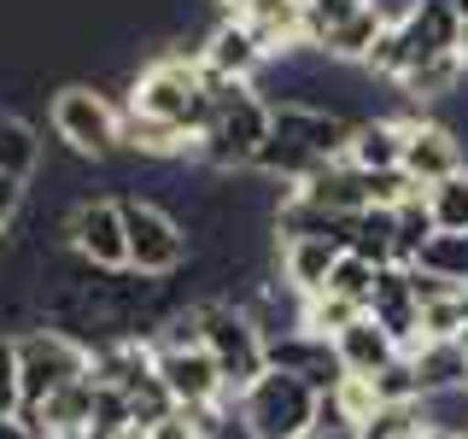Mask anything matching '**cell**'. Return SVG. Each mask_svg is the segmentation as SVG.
<instances>
[{"instance_id": "obj_29", "label": "cell", "mask_w": 468, "mask_h": 439, "mask_svg": "<svg viewBox=\"0 0 468 439\" xmlns=\"http://www.w3.org/2000/svg\"><path fill=\"white\" fill-rule=\"evenodd\" d=\"M187 416H194L199 439H258L252 428H246V416L234 410V399H223V404H205V410H187Z\"/></svg>"}, {"instance_id": "obj_3", "label": "cell", "mask_w": 468, "mask_h": 439, "mask_svg": "<svg viewBox=\"0 0 468 439\" xmlns=\"http://www.w3.org/2000/svg\"><path fill=\"white\" fill-rule=\"evenodd\" d=\"M205 106H211V77H205L199 53H165V59H153V65L135 77V88H129V112L158 117V123L182 129L187 141L199 135Z\"/></svg>"}, {"instance_id": "obj_36", "label": "cell", "mask_w": 468, "mask_h": 439, "mask_svg": "<svg viewBox=\"0 0 468 439\" xmlns=\"http://www.w3.org/2000/svg\"><path fill=\"white\" fill-rule=\"evenodd\" d=\"M41 439H82V434H41Z\"/></svg>"}, {"instance_id": "obj_25", "label": "cell", "mask_w": 468, "mask_h": 439, "mask_svg": "<svg viewBox=\"0 0 468 439\" xmlns=\"http://www.w3.org/2000/svg\"><path fill=\"white\" fill-rule=\"evenodd\" d=\"M387 270V263H369L357 252H340V263L328 270V293H346V299H357L363 311H369V293H375V275Z\"/></svg>"}, {"instance_id": "obj_23", "label": "cell", "mask_w": 468, "mask_h": 439, "mask_svg": "<svg viewBox=\"0 0 468 439\" xmlns=\"http://www.w3.org/2000/svg\"><path fill=\"white\" fill-rule=\"evenodd\" d=\"M421 199H428V217H433L439 234H463L468 229V170L445 176V182H433V187H421Z\"/></svg>"}, {"instance_id": "obj_37", "label": "cell", "mask_w": 468, "mask_h": 439, "mask_svg": "<svg viewBox=\"0 0 468 439\" xmlns=\"http://www.w3.org/2000/svg\"><path fill=\"white\" fill-rule=\"evenodd\" d=\"M0 246H6V223H0Z\"/></svg>"}, {"instance_id": "obj_28", "label": "cell", "mask_w": 468, "mask_h": 439, "mask_svg": "<svg viewBox=\"0 0 468 439\" xmlns=\"http://www.w3.org/2000/svg\"><path fill=\"white\" fill-rule=\"evenodd\" d=\"M369 387H375V399H380V404H421L416 369H410V358H404V351H399V358H392L380 375H369Z\"/></svg>"}, {"instance_id": "obj_5", "label": "cell", "mask_w": 468, "mask_h": 439, "mask_svg": "<svg viewBox=\"0 0 468 439\" xmlns=\"http://www.w3.org/2000/svg\"><path fill=\"white\" fill-rule=\"evenodd\" d=\"M18 340V387H24V410H36L41 399H53L58 387H70V380L88 375V346L70 340L65 328H53V322H36V328H18L12 334Z\"/></svg>"}, {"instance_id": "obj_32", "label": "cell", "mask_w": 468, "mask_h": 439, "mask_svg": "<svg viewBox=\"0 0 468 439\" xmlns=\"http://www.w3.org/2000/svg\"><path fill=\"white\" fill-rule=\"evenodd\" d=\"M24 199H29V182H18V176L0 170V223H6V229H12V217L24 211Z\"/></svg>"}, {"instance_id": "obj_35", "label": "cell", "mask_w": 468, "mask_h": 439, "mask_svg": "<svg viewBox=\"0 0 468 439\" xmlns=\"http://www.w3.org/2000/svg\"><path fill=\"white\" fill-rule=\"evenodd\" d=\"M457 59L468 65V12H463V24H457Z\"/></svg>"}, {"instance_id": "obj_27", "label": "cell", "mask_w": 468, "mask_h": 439, "mask_svg": "<svg viewBox=\"0 0 468 439\" xmlns=\"http://www.w3.org/2000/svg\"><path fill=\"white\" fill-rule=\"evenodd\" d=\"M457 334H463V293L421 299V340H457Z\"/></svg>"}, {"instance_id": "obj_12", "label": "cell", "mask_w": 468, "mask_h": 439, "mask_svg": "<svg viewBox=\"0 0 468 439\" xmlns=\"http://www.w3.org/2000/svg\"><path fill=\"white\" fill-rule=\"evenodd\" d=\"M263 363H270V369L299 375L304 387H316V392H334L346 380L340 351H334V340H328V334H316V328H292V334L263 340Z\"/></svg>"}, {"instance_id": "obj_38", "label": "cell", "mask_w": 468, "mask_h": 439, "mask_svg": "<svg viewBox=\"0 0 468 439\" xmlns=\"http://www.w3.org/2000/svg\"><path fill=\"white\" fill-rule=\"evenodd\" d=\"M463 439H468V434H463Z\"/></svg>"}, {"instance_id": "obj_24", "label": "cell", "mask_w": 468, "mask_h": 439, "mask_svg": "<svg viewBox=\"0 0 468 439\" xmlns=\"http://www.w3.org/2000/svg\"><path fill=\"white\" fill-rule=\"evenodd\" d=\"M357 316H363V305L346 299V293H328V287H322V293H304V328L328 334V340L346 328V322H357Z\"/></svg>"}, {"instance_id": "obj_30", "label": "cell", "mask_w": 468, "mask_h": 439, "mask_svg": "<svg viewBox=\"0 0 468 439\" xmlns=\"http://www.w3.org/2000/svg\"><path fill=\"white\" fill-rule=\"evenodd\" d=\"M24 387H18V340L0 334V416H18Z\"/></svg>"}, {"instance_id": "obj_2", "label": "cell", "mask_w": 468, "mask_h": 439, "mask_svg": "<svg viewBox=\"0 0 468 439\" xmlns=\"http://www.w3.org/2000/svg\"><path fill=\"white\" fill-rule=\"evenodd\" d=\"M270 135V100L258 94V82H229L211 77V106L194 135V158L217 176H240L258 165V146Z\"/></svg>"}, {"instance_id": "obj_19", "label": "cell", "mask_w": 468, "mask_h": 439, "mask_svg": "<svg viewBox=\"0 0 468 439\" xmlns=\"http://www.w3.org/2000/svg\"><path fill=\"white\" fill-rule=\"evenodd\" d=\"M24 422L36 434H82L88 439V422H94V375L70 380V387H58L53 399H41L36 410H24Z\"/></svg>"}, {"instance_id": "obj_26", "label": "cell", "mask_w": 468, "mask_h": 439, "mask_svg": "<svg viewBox=\"0 0 468 439\" xmlns=\"http://www.w3.org/2000/svg\"><path fill=\"white\" fill-rule=\"evenodd\" d=\"M363 6H369V0H304V48H322V41L346 18H357Z\"/></svg>"}, {"instance_id": "obj_11", "label": "cell", "mask_w": 468, "mask_h": 439, "mask_svg": "<svg viewBox=\"0 0 468 439\" xmlns=\"http://www.w3.org/2000/svg\"><path fill=\"white\" fill-rule=\"evenodd\" d=\"M153 369L165 380L170 404H182V410H205V404L229 399V387H223V375H217L205 346H153Z\"/></svg>"}, {"instance_id": "obj_34", "label": "cell", "mask_w": 468, "mask_h": 439, "mask_svg": "<svg viewBox=\"0 0 468 439\" xmlns=\"http://www.w3.org/2000/svg\"><path fill=\"white\" fill-rule=\"evenodd\" d=\"M0 439H41L24 416H0Z\"/></svg>"}, {"instance_id": "obj_1", "label": "cell", "mask_w": 468, "mask_h": 439, "mask_svg": "<svg viewBox=\"0 0 468 439\" xmlns=\"http://www.w3.org/2000/svg\"><path fill=\"white\" fill-rule=\"evenodd\" d=\"M346 135L351 123L340 112H322V106H299V100H287V106H270V135L258 146V176L263 182H304V176H316L322 165H334V158H346Z\"/></svg>"}, {"instance_id": "obj_33", "label": "cell", "mask_w": 468, "mask_h": 439, "mask_svg": "<svg viewBox=\"0 0 468 439\" xmlns=\"http://www.w3.org/2000/svg\"><path fill=\"white\" fill-rule=\"evenodd\" d=\"M369 6H375V18H380V24H404L410 12L421 6V0H369Z\"/></svg>"}, {"instance_id": "obj_16", "label": "cell", "mask_w": 468, "mask_h": 439, "mask_svg": "<svg viewBox=\"0 0 468 439\" xmlns=\"http://www.w3.org/2000/svg\"><path fill=\"white\" fill-rule=\"evenodd\" d=\"M404 358H410V369H416L421 399H445V392L468 387V351H463V340H416Z\"/></svg>"}, {"instance_id": "obj_6", "label": "cell", "mask_w": 468, "mask_h": 439, "mask_svg": "<svg viewBox=\"0 0 468 439\" xmlns=\"http://www.w3.org/2000/svg\"><path fill=\"white\" fill-rule=\"evenodd\" d=\"M316 404H322V392L304 387L287 369H263L246 392H234V410L246 416V428L258 439H299L316 422Z\"/></svg>"}, {"instance_id": "obj_4", "label": "cell", "mask_w": 468, "mask_h": 439, "mask_svg": "<svg viewBox=\"0 0 468 439\" xmlns=\"http://www.w3.org/2000/svg\"><path fill=\"white\" fill-rule=\"evenodd\" d=\"M194 311H199V346L211 351V363H217V375H223L229 399H234V392H246L263 369H270V363H263L258 322L246 316L234 299H199Z\"/></svg>"}, {"instance_id": "obj_17", "label": "cell", "mask_w": 468, "mask_h": 439, "mask_svg": "<svg viewBox=\"0 0 468 439\" xmlns=\"http://www.w3.org/2000/svg\"><path fill=\"white\" fill-rule=\"evenodd\" d=\"M334 351H340V363H346V375H363V380H369V375H380V369H387V363L392 358H399V340H392V334L387 328H380V322L369 316V311H363L357 322H346V328L340 334H334Z\"/></svg>"}, {"instance_id": "obj_22", "label": "cell", "mask_w": 468, "mask_h": 439, "mask_svg": "<svg viewBox=\"0 0 468 439\" xmlns=\"http://www.w3.org/2000/svg\"><path fill=\"white\" fill-rule=\"evenodd\" d=\"M0 170L18 176V182H29L41 170V141L18 112H0Z\"/></svg>"}, {"instance_id": "obj_31", "label": "cell", "mask_w": 468, "mask_h": 439, "mask_svg": "<svg viewBox=\"0 0 468 439\" xmlns=\"http://www.w3.org/2000/svg\"><path fill=\"white\" fill-rule=\"evenodd\" d=\"M146 439H199V428H194V416H187V410L176 404L170 416H158L153 428H146Z\"/></svg>"}, {"instance_id": "obj_8", "label": "cell", "mask_w": 468, "mask_h": 439, "mask_svg": "<svg viewBox=\"0 0 468 439\" xmlns=\"http://www.w3.org/2000/svg\"><path fill=\"white\" fill-rule=\"evenodd\" d=\"M123 234H129V270H141V275H176L187 258H194L187 229L146 194L123 199Z\"/></svg>"}, {"instance_id": "obj_7", "label": "cell", "mask_w": 468, "mask_h": 439, "mask_svg": "<svg viewBox=\"0 0 468 439\" xmlns=\"http://www.w3.org/2000/svg\"><path fill=\"white\" fill-rule=\"evenodd\" d=\"M48 117H53V135L82 158H112L117 146H123V112H117L94 82H65L53 94Z\"/></svg>"}, {"instance_id": "obj_9", "label": "cell", "mask_w": 468, "mask_h": 439, "mask_svg": "<svg viewBox=\"0 0 468 439\" xmlns=\"http://www.w3.org/2000/svg\"><path fill=\"white\" fill-rule=\"evenodd\" d=\"M65 252H77L94 270H129V234H123V199L88 194L65 217Z\"/></svg>"}, {"instance_id": "obj_18", "label": "cell", "mask_w": 468, "mask_h": 439, "mask_svg": "<svg viewBox=\"0 0 468 439\" xmlns=\"http://www.w3.org/2000/svg\"><path fill=\"white\" fill-rule=\"evenodd\" d=\"M404 158V117H363V123H351L346 135V165L357 170H399Z\"/></svg>"}, {"instance_id": "obj_15", "label": "cell", "mask_w": 468, "mask_h": 439, "mask_svg": "<svg viewBox=\"0 0 468 439\" xmlns=\"http://www.w3.org/2000/svg\"><path fill=\"white\" fill-rule=\"evenodd\" d=\"M346 246L340 241H322V234H292V241L275 246V275L299 293H322L328 287V270L340 263Z\"/></svg>"}, {"instance_id": "obj_10", "label": "cell", "mask_w": 468, "mask_h": 439, "mask_svg": "<svg viewBox=\"0 0 468 439\" xmlns=\"http://www.w3.org/2000/svg\"><path fill=\"white\" fill-rule=\"evenodd\" d=\"M399 170L416 187H433V182H445V176L468 170L463 135L451 123H439V117H416V112H410L404 117V158H399Z\"/></svg>"}, {"instance_id": "obj_13", "label": "cell", "mask_w": 468, "mask_h": 439, "mask_svg": "<svg viewBox=\"0 0 468 439\" xmlns=\"http://www.w3.org/2000/svg\"><path fill=\"white\" fill-rule=\"evenodd\" d=\"M199 65H205V77H229V82H258V70H263V53L258 48V36L246 24H234V18H223L217 12V24L199 36Z\"/></svg>"}, {"instance_id": "obj_21", "label": "cell", "mask_w": 468, "mask_h": 439, "mask_svg": "<svg viewBox=\"0 0 468 439\" xmlns=\"http://www.w3.org/2000/svg\"><path fill=\"white\" fill-rule=\"evenodd\" d=\"M410 270H428L433 282H445V287L468 293V229H463V234H433V241L421 246V258L410 263Z\"/></svg>"}, {"instance_id": "obj_14", "label": "cell", "mask_w": 468, "mask_h": 439, "mask_svg": "<svg viewBox=\"0 0 468 439\" xmlns=\"http://www.w3.org/2000/svg\"><path fill=\"white\" fill-rule=\"evenodd\" d=\"M369 316L392 334L404 351L421 340V299H416V275L404 263H387L375 275V293H369Z\"/></svg>"}, {"instance_id": "obj_20", "label": "cell", "mask_w": 468, "mask_h": 439, "mask_svg": "<svg viewBox=\"0 0 468 439\" xmlns=\"http://www.w3.org/2000/svg\"><path fill=\"white\" fill-rule=\"evenodd\" d=\"M346 252H357L369 263H392V252H399V211L363 205V211L346 223Z\"/></svg>"}]
</instances>
